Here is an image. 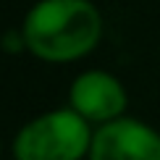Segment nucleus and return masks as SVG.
Wrapping results in <instances>:
<instances>
[{
    "label": "nucleus",
    "mask_w": 160,
    "mask_h": 160,
    "mask_svg": "<svg viewBox=\"0 0 160 160\" xmlns=\"http://www.w3.org/2000/svg\"><path fill=\"white\" fill-rule=\"evenodd\" d=\"M18 29L37 61L76 63L100 45L105 18L92 0H37Z\"/></svg>",
    "instance_id": "f257e3e1"
},
{
    "label": "nucleus",
    "mask_w": 160,
    "mask_h": 160,
    "mask_svg": "<svg viewBox=\"0 0 160 160\" xmlns=\"http://www.w3.org/2000/svg\"><path fill=\"white\" fill-rule=\"evenodd\" d=\"M95 126L79 113L52 108L29 118L11 139L13 160H87Z\"/></svg>",
    "instance_id": "f03ea898"
},
{
    "label": "nucleus",
    "mask_w": 160,
    "mask_h": 160,
    "mask_svg": "<svg viewBox=\"0 0 160 160\" xmlns=\"http://www.w3.org/2000/svg\"><path fill=\"white\" fill-rule=\"evenodd\" d=\"M68 108L79 113L87 123L102 126L126 116L129 92L123 82L102 68H87L71 79Z\"/></svg>",
    "instance_id": "7ed1b4c3"
},
{
    "label": "nucleus",
    "mask_w": 160,
    "mask_h": 160,
    "mask_svg": "<svg viewBox=\"0 0 160 160\" xmlns=\"http://www.w3.org/2000/svg\"><path fill=\"white\" fill-rule=\"evenodd\" d=\"M87 160H160V131L134 116L95 126Z\"/></svg>",
    "instance_id": "20e7f679"
},
{
    "label": "nucleus",
    "mask_w": 160,
    "mask_h": 160,
    "mask_svg": "<svg viewBox=\"0 0 160 160\" xmlns=\"http://www.w3.org/2000/svg\"><path fill=\"white\" fill-rule=\"evenodd\" d=\"M0 160H3V142H0Z\"/></svg>",
    "instance_id": "39448f33"
}]
</instances>
